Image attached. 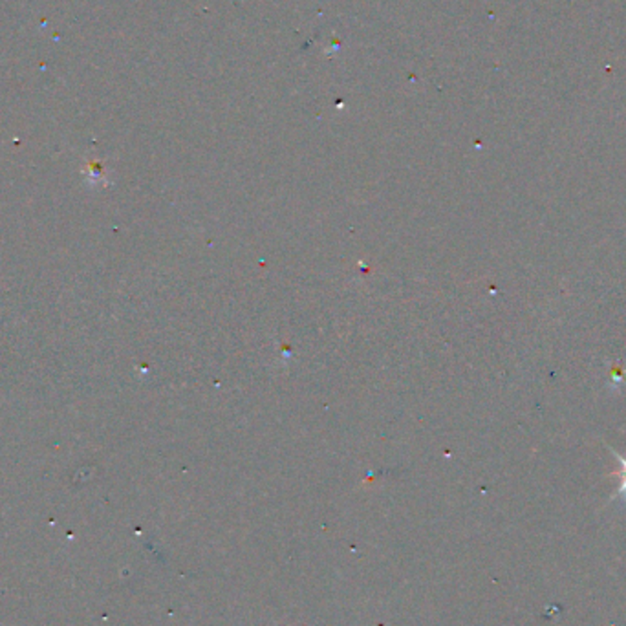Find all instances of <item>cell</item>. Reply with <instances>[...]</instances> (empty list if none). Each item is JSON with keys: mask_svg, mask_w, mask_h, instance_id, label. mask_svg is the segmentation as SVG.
<instances>
[{"mask_svg": "<svg viewBox=\"0 0 626 626\" xmlns=\"http://www.w3.org/2000/svg\"><path fill=\"white\" fill-rule=\"evenodd\" d=\"M608 448H610V447H608ZM610 453H612L613 456L618 458L619 463H621V469H619V471L613 473V476H618V478L621 480V482H619L618 493L613 494L612 498H615V500H618V498H621L622 502H626V456H621V454H619L618 451H613V448H610Z\"/></svg>", "mask_w": 626, "mask_h": 626, "instance_id": "1", "label": "cell"}]
</instances>
